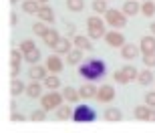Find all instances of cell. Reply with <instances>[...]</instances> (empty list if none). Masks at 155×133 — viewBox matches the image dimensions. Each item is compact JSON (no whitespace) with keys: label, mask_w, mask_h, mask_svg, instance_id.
Segmentation results:
<instances>
[{"label":"cell","mask_w":155,"mask_h":133,"mask_svg":"<svg viewBox=\"0 0 155 133\" xmlns=\"http://www.w3.org/2000/svg\"><path fill=\"white\" fill-rule=\"evenodd\" d=\"M107 2L109 0H93V10H95V14H105V12L109 10Z\"/></svg>","instance_id":"1f68e13d"},{"label":"cell","mask_w":155,"mask_h":133,"mask_svg":"<svg viewBox=\"0 0 155 133\" xmlns=\"http://www.w3.org/2000/svg\"><path fill=\"white\" fill-rule=\"evenodd\" d=\"M63 95H64V99H67V103H77V101L81 99L79 89H75V87H64Z\"/></svg>","instance_id":"484cf974"},{"label":"cell","mask_w":155,"mask_h":133,"mask_svg":"<svg viewBox=\"0 0 155 133\" xmlns=\"http://www.w3.org/2000/svg\"><path fill=\"white\" fill-rule=\"evenodd\" d=\"M121 10L125 12L127 16H135V14H141V4H139V0H127Z\"/></svg>","instance_id":"2e32d148"},{"label":"cell","mask_w":155,"mask_h":133,"mask_svg":"<svg viewBox=\"0 0 155 133\" xmlns=\"http://www.w3.org/2000/svg\"><path fill=\"white\" fill-rule=\"evenodd\" d=\"M10 24H16V14L14 12H10Z\"/></svg>","instance_id":"7bdbcfd3"},{"label":"cell","mask_w":155,"mask_h":133,"mask_svg":"<svg viewBox=\"0 0 155 133\" xmlns=\"http://www.w3.org/2000/svg\"><path fill=\"white\" fill-rule=\"evenodd\" d=\"M149 30H151V35L155 36V22H151V26H149Z\"/></svg>","instance_id":"ee69618b"},{"label":"cell","mask_w":155,"mask_h":133,"mask_svg":"<svg viewBox=\"0 0 155 133\" xmlns=\"http://www.w3.org/2000/svg\"><path fill=\"white\" fill-rule=\"evenodd\" d=\"M24 61L26 63H30V65H36L40 61V48L38 46H35L32 51H28V52H24Z\"/></svg>","instance_id":"f546056e"},{"label":"cell","mask_w":155,"mask_h":133,"mask_svg":"<svg viewBox=\"0 0 155 133\" xmlns=\"http://www.w3.org/2000/svg\"><path fill=\"white\" fill-rule=\"evenodd\" d=\"M73 46H75V42L71 41L69 36H64V38H61V41L57 42V46H54L52 51L57 52V55H69V52L73 51Z\"/></svg>","instance_id":"9a60e30c"},{"label":"cell","mask_w":155,"mask_h":133,"mask_svg":"<svg viewBox=\"0 0 155 133\" xmlns=\"http://www.w3.org/2000/svg\"><path fill=\"white\" fill-rule=\"evenodd\" d=\"M123 73L129 77V81H137V77H139V71L135 69L133 65H125V67H123Z\"/></svg>","instance_id":"836d02e7"},{"label":"cell","mask_w":155,"mask_h":133,"mask_svg":"<svg viewBox=\"0 0 155 133\" xmlns=\"http://www.w3.org/2000/svg\"><path fill=\"white\" fill-rule=\"evenodd\" d=\"M105 20L101 16H89L87 18V35L91 36L93 41H97V38H103L105 32H107V28H105Z\"/></svg>","instance_id":"7a4b0ae2"},{"label":"cell","mask_w":155,"mask_h":133,"mask_svg":"<svg viewBox=\"0 0 155 133\" xmlns=\"http://www.w3.org/2000/svg\"><path fill=\"white\" fill-rule=\"evenodd\" d=\"M143 63L145 67H155V52H151V55H143Z\"/></svg>","instance_id":"74e56055"},{"label":"cell","mask_w":155,"mask_h":133,"mask_svg":"<svg viewBox=\"0 0 155 133\" xmlns=\"http://www.w3.org/2000/svg\"><path fill=\"white\" fill-rule=\"evenodd\" d=\"M103 38H105V42H107V46H113V48H115V46H117V48H121V46L127 42L125 41V35H123L121 30H117V28L115 30H107Z\"/></svg>","instance_id":"8992f818"},{"label":"cell","mask_w":155,"mask_h":133,"mask_svg":"<svg viewBox=\"0 0 155 133\" xmlns=\"http://www.w3.org/2000/svg\"><path fill=\"white\" fill-rule=\"evenodd\" d=\"M149 111H151V107L147 103L145 105H137L135 111H133V115H135L137 121H147V119H149Z\"/></svg>","instance_id":"ffe728a7"},{"label":"cell","mask_w":155,"mask_h":133,"mask_svg":"<svg viewBox=\"0 0 155 133\" xmlns=\"http://www.w3.org/2000/svg\"><path fill=\"white\" fill-rule=\"evenodd\" d=\"M73 42H75V46H79V48H83V51H91V48H93V38L89 35H87V36L77 35L75 38H73Z\"/></svg>","instance_id":"d6986e66"},{"label":"cell","mask_w":155,"mask_h":133,"mask_svg":"<svg viewBox=\"0 0 155 133\" xmlns=\"http://www.w3.org/2000/svg\"><path fill=\"white\" fill-rule=\"evenodd\" d=\"M75 32H77V26L73 22H69V24H67V36H73V38H75V36H77Z\"/></svg>","instance_id":"ab89813d"},{"label":"cell","mask_w":155,"mask_h":133,"mask_svg":"<svg viewBox=\"0 0 155 133\" xmlns=\"http://www.w3.org/2000/svg\"><path fill=\"white\" fill-rule=\"evenodd\" d=\"M30 119H32V121H45V119H46V109H45V107L35 109L32 113H30Z\"/></svg>","instance_id":"e575fe53"},{"label":"cell","mask_w":155,"mask_h":133,"mask_svg":"<svg viewBox=\"0 0 155 133\" xmlns=\"http://www.w3.org/2000/svg\"><path fill=\"white\" fill-rule=\"evenodd\" d=\"M63 99L64 95L58 91H46L42 97H40V107H45L46 111H52L57 109L58 105H63Z\"/></svg>","instance_id":"5b68a950"},{"label":"cell","mask_w":155,"mask_h":133,"mask_svg":"<svg viewBox=\"0 0 155 133\" xmlns=\"http://www.w3.org/2000/svg\"><path fill=\"white\" fill-rule=\"evenodd\" d=\"M40 4H48V0H38Z\"/></svg>","instance_id":"f6af8a7d"},{"label":"cell","mask_w":155,"mask_h":133,"mask_svg":"<svg viewBox=\"0 0 155 133\" xmlns=\"http://www.w3.org/2000/svg\"><path fill=\"white\" fill-rule=\"evenodd\" d=\"M45 83L42 81H30L28 85H26V95H28L30 99H40L42 95H45Z\"/></svg>","instance_id":"ba28073f"},{"label":"cell","mask_w":155,"mask_h":133,"mask_svg":"<svg viewBox=\"0 0 155 133\" xmlns=\"http://www.w3.org/2000/svg\"><path fill=\"white\" fill-rule=\"evenodd\" d=\"M139 52H141V48H139L137 45H129V42H125V45L121 46V57L125 58V61H133V58L139 57Z\"/></svg>","instance_id":"7c38bea8"},{"label":"cell","mask_w":155,"mask_h":133,"mask_svg":"<svg viewBox=\"0 0 155 133\" xmlns=\"http://www.w3.org/2000/svg\"><path fill=\"white\" fill-rule=\"evenodd\" d=\"M26 93V85H24L20 79H12L10 81V95L12 97H18V95H22Z\"/></svg>","instance_id":"603a6c76"},{"label":"cell","mask_w":155,"mask_h":133,"mask_svg":"<svg viewBox=\"0 0 155 133\" xmlns=\"http://www.w3.org/2000/svg\"><path fill=\"white\" fill-rule=\"evenodd\" d=\"M28 77L32 81H45L46 77H48V69H46V65H32L28 71Z\"/></svg>","instance_id":"8fae6325"},{"label":"cell","mask_w":155,"mask_h":133,"mask_svg":"<svg viewBox=\"0 0 155 133\" xmlns=\"http://www.w3.org/2000/svg\"><path fill=\"white\" fill-rule=\"evenodd\" d=\"M105 73H107V65L101 58H87L83 61L79 67V75L87 81H97V79H103Z\"/></svg>","instance_id":"6da1fadb"},{"label":"cell","mask_w":155,"mask_h":133,"mask_svg":"<svg viewBox=\"0 0 155 133\" xmlns=\"http://www.w3.org/2000/svg\"><path fill=\"white\" fill-rule=\"evenodd\" d=\"M145 103L149 105V107H155V91H149L145 95Z\"/></svg>","instance_id":"f35d334b"},{"label":"cell","mask_w":155,"mask_h":133,"mask_svg":"<svg viewBox=\"0 0 155 133\" xmlns=\"http://www.w3.org/2000/svg\"><path fill=\"white\" fill-rule=\"evenodd\" d=\"M81 61H83V48L75 46V48L67 55V65H79Z\"/></svg>","instance_id":"d4e9b609"},{"label":"cell","mask_w":155,"mask_h":133,"mask_svg":"<svg viewBox=\"0 0 155 133\" xmlns=\"http://www.w3.org/2000/svg\"><path fill=\"white\" fill-rule=\"evenodd\" d=\"M45 87H46V91H58V87H61V79H58L54 73H51V75L46 77L45 81Z\"/></svg>","instance_id":"cb8c5ba5"},{"label":"cell","mask_w":155,"mask_h":133,"mask_svg":"<svg viewBox=\"0 0 155 133\" xmlns=\"http://www.w3.org/2000/svg\"><path fill=\"white\" fill-rule=\"evenodd\" d=\"M24 58V52L20 48H12L10 51V79H16L20 73V63Z\"/></svg>","instance_id":"52a82bcc"},{"label":"cell","mask_w":155,"mask_h":133,"mask_svg":"<svg viewBox=\"0 0 155 133\" xmlns=\"http://www.w3.org/2000/svg\"><path fill=\"white\" fill-rule=\"evenodd\" d=\"M97 119V113L91 105H77L73 111V121L77 123H93Z\"/></svg>","instance_id":"3957f363"},{"label":"cell","mask_w":155,"mask_h":133,"mask_svg":"<svg viewBox=\"0 0 155 133\" xmlns=\"http://www.w3.org/2000/svg\"><path fill=\"white\" fill-rule=\"evenodd\" d=\"M113 79H115V83H119V85H127V83H129V77L123 73V69L115 71V73H113Z\"/></svg>","instance_id":"d590c367"},{"label":"cell","mask_w":155,"mask_h":133,"mask_svg":"<svg viewBox=\"0 0 155 133\" xmlns=\"http://www.w3.org/2000/svg\"><path fill=\"white\" fill-rule=\"evenodd\" d=\"M46 69H48V73H54V75H58L61 71L64 69V63L61 61V55H51V57L46 58Z\"/></svg>","instance_id":"30bf717a"},{"label":"cell","mask_w":155,"mask_h":133,"mask_svg":"<svg viewBox=\"0 0 155 133\" xmlns=\"http://www.w3.org/2000/svg\"><path fill=\"white\" fill-rule=\"evenodd\" d=\"M105 22L113 26V28H125L127 26V14L123 10H115V8H109L105 12Z\"/></svg>","instance_id":"277c9868"},{"label":"cell","mask_w":155,"mask_h":133,"mask_svg":"<svg viewBox=\"0 0 155 133\" xmlns=\"http://www.w3.org/2000/svg\"><path fill=\"white\" fill-rule=\"evenodd\" d=\"M61 38H63V36L58 35V30H54V28H48V30H46V35L42 36L45 45H46V46H51V48H54V46H57V42L61 41Z\"/></svg>","instance_id":"ac0fdd59"},{"label":"cell","mask_w":155,"mask_h":133,"mask_svg":"<svg viewBox=\"0 0 155 133\" xmlns=\"http://www.w3.org/2000/svg\"><path fill=\"white\" fill-rule=\"evenodd\" d=\"M67 8L71 12H81L85 8V0H67Z\"/></svg>","instance_id":"d6a6232c"},{"label":"cell","mask_w":155,"mask_h":133,"mask_svg":"<svg viewBox=\"0 0 155 133\" xmlns=\"http://www.w3.org/2000/svg\"><path fill=\"white\" fill-rule=\"evenodd\" d=\"M147 121L155 123V107H151V111H149V119H147Z\"/></svg>","instance_id":"b9f144b4"},{"label":"cell","mask_w":155,"mask_h":133,"mask_svg":"<svg viewBox=\"0 0 155 133\" xmlns=\"http://www.w3.org/2000/svg\"><path fill=\"white\" fill-rule=\"evenodd\" d=\"M95 99H97L99 103H111V101L115 99V89L111 87V85H103V87H99Z\"/></svg>","instance_id":"9c48e42d"},{"label":"cell","mask_w":155,"mask_h":133,"mask_svg":"<svg viewBox=\"0 0 155 133\" xmlns=\"http://www.w3.org/2000/svg\"><path fill=\"white\" fill-rule=\"evenodd\" d=\"M38 8H40L38 0H24L22 2V12H26V14H36Z\"/></svg>","instance_id":"83f0119b"},{"label":"cell","mask_w":155,"mask_h":133,"mask_svg":"<svg viewBox=\"0 0 155 133\" xmlns=\"http://www.w3.org/2000/svg\"><path fill=\"white\" fill-rule=\"evenodd\" d=\"M73 107L69 105H58L57 107V119L58 121H67V119H73Z\"/></svg>","instance_id":"44dd1931"},{"label":"cell","mask_w":155,"mask_h":133,"mask_svg":"<svg viewBox=\"0 0 155 133\" xmlns=\"http://www.w3.org/2000/svg\"><path fill=\"white\" fill-rule=\"evenodd\" d=\"M153 73H151L149 69H147V67H145L143 71H139V77H137V83L139 85H145V87H147V85H151V83H153Z\"/></svg>","instance_id":"4316f807"},{"label":"cell","mask_w":155,"mask_h":133,"mask_svg":"<svg viewBox=\"0 0 155 133\" xmlns=\"http://www.w3.org/2000/svg\"><path fill=\"white\" fill-rule=\"evenodd\" d=\"M141 14H143L145 18L155 16V2L153 0H145V2H141Z\"/></svg>","instance_id":"f1b7e54d"},{"label":"cell","mask_w":155,"mask_h":133,"mask_svg":"<svg viewBox=\"0 0 155 133\" xmlns=\"http://www.w3.org/2000/svg\"><path fill=\"white\" fill-rule=\"evenodd\" d=\"M97 91H99V89L93 85V81H89V83H85V85H81V87H79L81 99H93V97H97Z\"/></svg>","instance_id":"e0dca14e"},{"label":"cell","mask_w":155,"mask_h":133,"mask_svg":"<svg viewBox=\"0 0 155 133\" xmlns=\"http://www.w3.org/2000/svg\"><path fill=\"white\" fill-rule=\"evenodd\" d=\"M10 119H12V121H24L26 117H24L22 113H12V115H10Z\"/></svg>","instance_id":"60d3db41"},{"label":"cell","mask_w":155,"mask_h":133,"mask_svg":"<svg viewBox=\"0 0 155 133\" xmlns=\"http://www.w3.org/2000/svg\"><path fill=\"white\" fill-rule=\"evenodd\" d=\"M10 4H16V0H10Z\"/></svg>","instance_id":"bcb514c9"},{"label":"cell","mask_w":155,"mask_h":133,"mask_svg":"<svg viewBox=\"0 0 155 133\" xmlns=\"http://www.w3.org/2000/svg\"><path fill=\"white\" fill-rule=\"evenodd\" d=\"M103 119L105 121H121V119H123V113H121V109H117V107H109V109H105Z\"/></svg>","instance_id":"7402d4cb"},{"label":"cell","mask_w":155,"mask_h":133,"mask_svg":"<svg viewBox=\"0 0 155 133\" xmlns=\"http://www.w3.org/2000/svg\"><path fill=\"white\" fill-rule=\"evenodd\" d=\"M35 41H30V38H24L22 42H20V46H18V48H20V51L22 52H28V51H32V48H35Z\"/></svg>","instance_id":"8d00e7d4"},{"label":"cell","mask_w":155,"mask_h":133,"mask_svg":"<svg viewBox=\"0 0 155 133\" xmlns=\"http://www.w3.org/2000/svg\"><path fill=\"white\" fill-rule=\"evenodd\" d=\"M139 48H141V55H151V52H155V36L145 35L143 38H141V42H139Z\"/></svg>","instance_id":"4fadbf2b"},{"label":"cell","mask_w":155,"mask_h":133,"mask_svg":"<svg viewBox=\"0 0 155 133\" xmlns=\"http://www.w3.org/2000/svg\"><path fill=\"white\" fill-rule=\"evenodd\" d=\"M36 16H38V20H45V22H48V24L54 22V10H52L48 4H40Z\"/></svg>","instance_id":"5bb4252c"},{"label":"cell","mask_w":155,"mask_h":133,"mask_svg":"<svg viewBox=\"0 0 155 133\" xmlns=\"http://www.w3.org/2000/svg\"><path fill=\"white\" fill-rule=\"evenodd\" d=\"M48 28H51V26H48V22H45V20H38V22L32 24V32H35L36 36H40V38L46 35V30H48Z\"/></svg>","instance_id":"4dcf8cb0"}]
</instances>
